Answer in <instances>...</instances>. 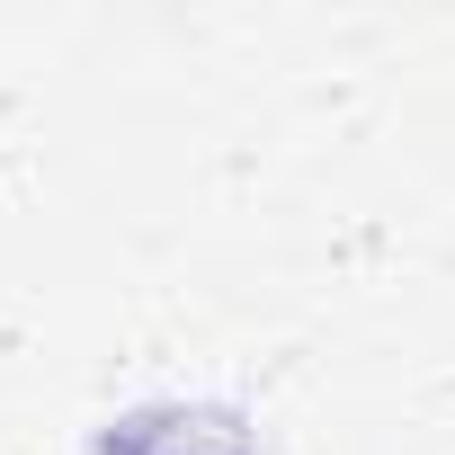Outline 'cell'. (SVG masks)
Listing matches in <instances>:
<instances>
[{
  "instance_id": "cell-1",
  "label": "cell",
  "mask_w": 455,
  "mask_h": 455,
  "mask_svg": "<svg viewBox=\"0 0 455 455\" xmlns=\"http://www.w3.org/2000/svg\"><path fill=\"white\" fill-rule=\"evenodd\" d=\"M90 455H268V446H259V428H242L214 402H143V411L108 419Z\"/></svg>"
}]
</instances>
